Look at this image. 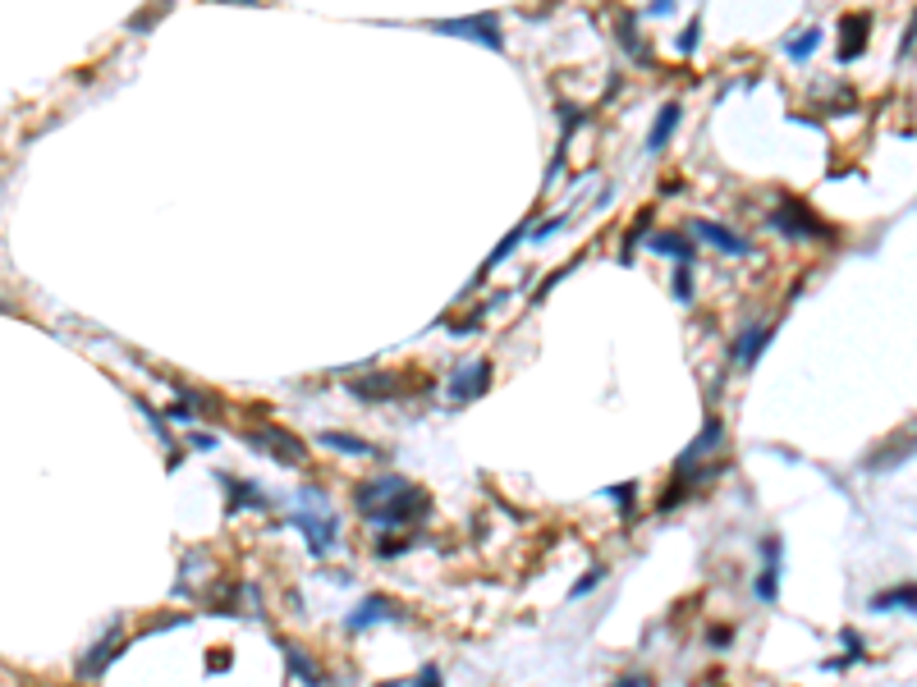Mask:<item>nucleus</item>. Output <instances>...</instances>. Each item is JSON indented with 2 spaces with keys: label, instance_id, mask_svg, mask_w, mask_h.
<instances>
[{
  "label": "nucleus",
  "instance_id": "nucleus-1",
  "mask_svg": "<svg viewBox=\"0 0 917 687\" xmlns=\"http://www.w3.org/2000/svg\"><path fill=\"white\" fill-rule=\"evenodd\" d=\"M354 504H358V513H363L372 527L400 532V527H409L413 518L427 513V491H418V486L404 481L400 472H386V477H377V481H363V486L354 491Z\"/></svg>",
  "mask_w": 917,
  "mask_h": 687
},
{
  "label": "nucleus",
  "instance_id": "nucleus-2",
  "mask_svg": "<svg viewBox=\"0 0 917 687\" xmlns=\"http://www.w3.org/2000/svg\"><path fill=\"white\" fill-rule=\"evenodd\" d=\"M725 445V422L720 417H707L702 422V431L688 440V449L679 454V463H675V481H684V486H693V481H702L707 472H702V463L716 454Z\"/></svg>",
  "mask_w": 917,
  "mask_h": 687
},
{
  "label": "nucleus",
  "instance_id": "nucleus-3",
  "mask_svg": "<svg viewBox=\"0 0 917 687\" xmlns=\"http://www.w3.org/2000/svg\"><path fill=\"white\" fill-rule=\"evenodd\" d=\"M766 225H771L775 234H784V238H830V234H835L830 225H821V220L812 216V206H807L803 197H780V206L766 216Z\"/></svg>",
  "mask_w": 917,
  "mask_h": 687
},
{
  "label": "nucleus",
  "instance_id": "nucleus-4",
  "mask_svg": "<svg viewBox=\"0 0 917 687\" xmlns=\"http://www.w3.org/2000/svg\"><path fill=\"white\" fill-rule=\"evenodd\" d=\"M289 523L308 536V550L317 555V559H326L336 545H340V518L331 513V504L326 509H317V504H303L298 513H289Z\"/></svg>",
  "mask_w": 917,
  "mask_h": 687
},
{
  "label": "nucleus",
  "instance_id": "nucleus-5",
  "mask_svg": "<svg viewBox=\"0 0 917 687\" xmlns=\"http://www.w3.org/2000/svg\"><path fill=\"white\" fill-rule=\"evenodd\" d=\"M432 33L441 37H464V42H477L486 51H505V33H500V19L496 15H468V19H436L427 24Z\"/></svg>",
  "mask_w": 917,
  "mask_h": 687
},
{
  "label": "nucleus",
  "instance_id": "nucleus-6",
  "mask_svg": "<svg viewBox=\"0 0 917 687\" xmlns=\"http://www.w3.org/2000/svg\"><path fill=\"white\" fill-rule=\"evenodd\" d=\"M248 445L252 449H266L271 459H280V463H303V459H308V449H303V440L298 436H289L284 427H261L257 436H248Z\"/></svg>",
  "mask_w": 917,
  "mask_h": 687
},
{
  "label": "nucleus",
  "instance_id": "nucleus-7",
  "mask_svg": "<svg viewBox=\"0 0 917 687\" xmlns=\"http://www.w3.org/2000/svg\"><path fill=\"white\" fill-rule=\"evenodd\" d=\"M486 390H491V363H486V358H473V363L459 367L454 381H450V399H454V404H473V399H482Z\"/></svg>",
  "mask_w": 917,
  "mask_h": 687
},
{
  "label": "nucleus",
  "instance_id": "nucleus-8",
  "mask_svg": "<svg viewBox=\"0 0 917 687\" xmlns=\"http://www.w3.org/2000/svg\"><path fill=\"white\" fill-rule=\"evenodd\" d=\"M752 596L762 605H775L780 600V536H766L762 541V573L752 582Z\"/></svg>",
  "mask_w": 917,
  "mask_h": 687
},
{
  "label": "nucleus",
  "instance_id": "nucleus-9",
  "mask_svg": "<svg viewBox=\"0 0 917 687\" xmlns=\"http://www.w3.org/2000/svg\"><path fill=\"white\" fill-rule=\"evenodd\" d=\"M688 234L711 243V248H720V252H730V257H748L752 252V238H743V234H734V229H725L716 220H688Z\"/></svg>",
  "mask_w": 917,
  "mask_h": 687
},
{
  "label": "nucleus",
  "instance_id": "nucleus-10",
  "mask_svg": "<svg viewBox=\"0 0 917 687\" xmlns=\"http://www.w3.org/2000/svg\"><path fill=\"white\" fill-rule=\"evenodd\" d=\"M867 33H871V15L867 10H853V15H844L839 19V60L844 65H853L858 56H862V47H867Z\"/></svg>",
  "mask_w": 917,
  "mask_h": 687
},
{
  "label": "nucleus",
  "instance_id": "nucleus-11",
  "mask_svg": "<svg viewBox=\"0 0 917 687\" xmlns=\"http://www.w3.org/2000/svg\"><path fill=\"white\" fill-rule=\"evenodd\" d=\"M775 339V321H766V325H748L743 334H739V344H734V363L739 367H757V358L766 354V344Z\"/></svg>",
  "mask_w": 917,
  "mask_h": 687
},
{
  "label": "nucleus",
  "instance_id": "nucleus-12",
  "mask_svg": "<svg viewBox=\"0 0 917 687\" xmlns=\"http://www.w3.org/2000/svg\"><path fill=\"white\" fill-rule=\"evenodd\" d=\"M275 646L284 650V664H289V673H293L298 682H308V687H322V682H326L322 664H317V660H308V650H303V646H293L289 637H275Z\"/></svg>",
  "mask_w": 917,
  "mask_h": 687
},
{
  "label": "nucleus",
  "instance_id": "nucleus-13",
  "mask_svg": "<svg viewBox=\"0 0 917 687\" xmlns=\"http://www.w3.org/2000/svg\"><path fill=\"white\" fill-rule=\"evenodd\" d=\"M615 37H620V47H624V56H629V60H638V65H652V51H647V42L638 37V15H629V10H615Z\"/></svg>",
  "mask_w": 917,
  "mask_h": 687
},
{
  "label": "nucleus",
  "instance_id": "nucleus-14",
  "mask_svg": "<svg viewBox=\"0 0 917 687\" xmlns=\"http://www.w3.org/2000/svg\"><path fill=\"white\" fill-rule=\"evenodd\" d=\"M679 101H666L661 111H656V120H652V133H647V152L652 156H661L666 147H670V138H675V129H679Z\"/></svg>",
  "mask_w": 917,
  "mask_h": 687
},
{
  "label": "nucleus",
  "instance_id": "nucleus-15",
  "mask_svg": "<svg viewBox=\"0 0 917 687\" xmlns=\"http://www.w3.org/2000/svg\"><path fill=\"white\" fill-rule=\"evenodd\" d=\"M381 618H400V609H395L386 596H368V600H358V609L345 618V628H349V632H363V628H372V623H381Z\"/></svg>",
  "mask_w": 917,
  "mask_h": 687
},
{
  "label": "nucleus",
  "instance_id": "nucleus-16",
  "mask_svg": "<svg viewBox=\"0 0 917 687\" xmlns=\"http://www.w3.org/2000/svg\"><path fill=\"white\" fill-rule=\"evenodd\" d=\"M120 646H124V637H120V623H115V628H111V632L97 641V650H88V655H83V664H79V678H97V673H101V669H106V664L120 655Z\"/></svg>",
  "mask_w": 917,
  "mask_h": 687
},
{
  "label": "nucleus",
  "instance_id": "nucleus-17",
  "mask_svg": "<svg viewBox=\"0 0 917 687\" xmlns=\"http://www.w3.org/2000/svg\"><path fill=\"white\" fill-rule=\"evenodd\" d=\"M647 248H652V252H666V257H675V261H684V266H693V238L679 234V229L647 234Z\"/></svg>",
  "mask_w": 917,
  "mask_h": 687
},
{
  "label": "nucleus",
  "instance_id": "nucleus-18",
  "mask_svg": "<svg viewBox=\"0 0 917 687\" xmlns=\"http://www.w3.org/2000/svg\"><path fill=\"white\" fill-rule=\"evenodd\" d=\"M326 449H340V454H354V459H381V449L372 445V440H358V436H349V431H322L317 436Z\"/></svg>",
  "mask_w": 917,
  "mask_h": 687
},
{
  "label": "nucleus",
  "instance_id": "nucleus-19",
  "mask_svg": "<svg viewBox=\"0 0 917 687\" xmlns=\"http://www.w3.org/2000/svg\"><path fill=\"white\" fill-rule=\"evenodd\" d=\"M220 481L229 486V513H239V509H266L271 504L266 495H257L252 481H234V477H220Z\"/></svg>",
  "mask_w": 917,
  "mask_h": 687
},
{
  "label": "nucleus",
  "instance_id": "nucleus-20",
  "mask_svg": "<svg viewBox=\"0 0 917 687\" xmlns=\"http://www.w3.org/2000/svg\"><path fill=\"white\" fill-rule=\"evenodd\" d=\"M816 47H821V28H807V33H803V37H794V42H784V56H789V60H794V65H803V60H807V56H812V51H816Z\"/></svg>",
  "mask_w": 917,
  "mask_h": 687
},
{
  "label": "nucleus",
  "instance_id": "nucleus-21",
  "mask_svg": "<svg viewBox=\"0 0 917 687\" xmlns=\"http://www.w3.org/2000/svg\"><path fill=\"white\" fill-rule=\"evenodd\" d=\"M839 641H844V650H848V655H844V660H830L826 669H848V664H858V660L867 655V650H862V637H858L853 628H844V632H839Z\"/></svg>",
  "mask_w": 917,
  "mask_h": 687
},
{
  "label": "nucleus",
  "instance_id": "nucleus-22",
  "mask_svg": "<svg viewBox=\"0 0 917 687\" xmlns=\"http://www.w3.org/2000/svg\"><path fill=\"white\" fill-rule=\"evenodd\" d=\"M894 605H899V609H912V587H899V591H885V596L871 600L876 614H885V609H894Z\"/></svg>",
  "mask_w": 917,
  "mask_h": 687
},
{
  "label": "nucleus",
  "instance_id": "nucleus-23",
  "mask_svg": "<svg viewBox=\"0 0 917 687\" xmlns=\"http://www.w3.org/2000/svg\"><path fill=\"white\" fill-rule=\"evenodd\" d=\"M564 225H569V211H560V216H550V220L532 225V234H528V238H532V243H546V238H555V234H560Z\"/></svg>",
  "mask_w": 917,
  "mask_h": 687
},
{
  "label": "nucleus",
  "instance_id": "nucleus-24",
  "mask_svg": "<svg viewBox=\"0 0 917 687\" xmlns=\"http://www.w3.org/2000/svg\"><path fill=\"white\" fill-rule=\"evenodd\" d=\"M601 582H605V564H596L592 573H582V577H578V582L569 587V600H582V596H587L592 587H601Z\"/></svg>",
  "mask_w": 917,
  "mask_h": 687
},
{
  "label": "nucleus",
  "instance_id": "nucleus-25",
  "mask_svg": "<svg viewBox=\"0 0 917 687\" xmlns=\"http://www.w3.org/2000/svg\"><path fill=\"white\" fill-rule=\"evenodd\" d=\"M675 298L693 302V266H675Z\"/></svg>",
  "mask_w": 917,
  "mask_h": 687
},
{
  "label": "nucleus",
  "instance_id": "nucleus-26",
  "mask_svg": "<svg viewBox=\"0 0 917 687\" xmlns=\"http://www.w3.org/2000/svg\"><path fill=\"white\" fill-rule=\"evenodd\" d=\"M698 37H702V19H693V24L684 28V37H679V56H693V51H698Z\"/></svg>",
  "mask_w": 917,
  "mask_h": 687
},
{
  "label": "nucleus",
  "instance_id": "nucleus-27",
  "mask_svg": "<svg viewBox=\"0 0 917 687\" xmlns=\"http://www.w3.org/2000/svg\"><path fill=\"white\" fill-rule=\"evenodd\" d=\"M578 261H582V257H573V261H569V266H560V270H550V275H546V280H541V289H537V302H541V298H546V293H550V289H555V284H560V280H564V275H569V270H573V266H578Z\"/></svg>",
  "mask_w": 917,
  "mask_h": 687
},
{
  "label": "nucleus",
  "instance_id": "nucleus-28",
  "mask_svg": "<svg viewBox=\"0 0 917 687\" xmlns=\"http://www.w3.org/2000/svg\"><path fill=\"white\" fill-rule=\"evenodd\" d=\"M634 491H638L634 481H624V486H610V500H615V504L629 513V509H634Z\"/></svg>",
  "mask_w": 917,
  "mask_h": 687
},
{
  "label": "nucleus",
  "instance_id": "nucleus-29",
  "mask_svg": "<svg viewBox=\"0 0 917 687\" xmlns=\"http://www.w3.org/2000/svg\"><path fill=\"white\" fill-rule=\"evenodd\" d=\"M413 687H445V678H441V669H436V664H427V669L413 678Z\"/></svg>",
  "mask_w": 917,
  "mask_h": 687
},
{
  "label": "nucleus",
  "instance_id": "nucleus-30",
  "mask_svg": "<svg viewBox=\"0 0 917 687\" xmlns=\"http://www.w3.org/2000/svg\"><path fill=\"white\" fill-rule=\"evenodd\" d=\"M188 445H193V449H216V436H202V431H193V436H188Z\"/></svg>",
  "mask_w": 917,
  "mask_h": 687
},
{
  "label": "nucleus",
  "instance_id": "nucleus-31",
  "mask_svg": "<svg viewBox=\"0 0 917 687\" xmlns=\"http://www.w3.org/2000/svg\"><path fill=\"white\" fill-rule=\"evenodd\" d=\"M670 10H675V0H652V5H647L652 19H661V15H670Z\"/></svg>",
  "mask_w": 917,
  "mask_h": 687
},
{
  "label": "nucleus",
  "instance_id": "nucleus-32",
  "mask_svg": "<svg viewBox=\"0 0 917 687\" xmlns=\"http://www.w3.org/2000/svg\"><path fill=\"white\" fill-rule=\"evenodd\" d=\"M615 687H652V678H647V673H629V678H620Z\"/></svg>",
  "mask_w": 917,
  "mask_h": 687
},
{
  "label": "nucleus",
  "instance_id": "nucleus-33",
  "mask_svg": "<svg viewBox=\"0 0 917 687\" xmlns=\"http://www.w3.org/2000/svg\"><path fill=\"white\" fill-rule=\"evenodd\" d=\"M707 641H711V646H720V650H725V646H730V628H711V637H707Z\"/></svg>",
  "mask_w": 917,
  "mask_h": 687
},
{
  "label": "nucleus",
  "instance_id": "nucleus-34",
  "mask_svg": "<svg viewBox=\"0 0 917 687\" xmlns=\"http://www.w3.org/2000/svg\"><path fill=\"white\" fill-rule=\"evenodd\" d=\"M377 687H400V682H377Z\"/></svg>",
  "mask_w": 917,
  "mask_h": 687
},
{
  "label": "nucleus",
  "instance_id": "nucleus-35",
  "mask_svg": "<svg viewBox=\"0 0 917 687\" xmlns=\"http://www.w3.org/2000/svg\"><path fill=\"white\" fill-rule=\"evenodd\" d=\"M248 5H257V0H248Z\"/></svg>",
  "mask_w": 917,
  "mask_h": 687
}]
</instances>
